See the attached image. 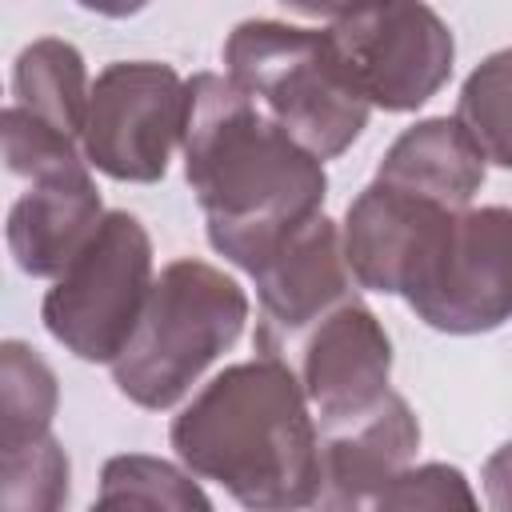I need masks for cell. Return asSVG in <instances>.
<instances>
[{
	"mask_svg": "<svg viewBox=\"0 0 512 512\" xmlns=\"http://www.w3.org/2000/svg\"><path fill=\"white\" fill-rule=\"evenodd\" d=\"M180 148L212 248L248 276L320 216L328 192L324 164L220 72H196L188 80Z\"/></svg>",
	"mask_w": 512,
	"mask_h": 512,
	"instance_id": "1",
	"label": "cell"
},
{
	"mask_svg": "<svg viewBox=\"0 0 512 512\" xmlns=\"http://www.w3.org/2000/svg\"><path fill=\"white\" fill-rule=\"evenodd\" d=\"M188 472L216 480L248 512H300L316 500L320 428L284 360H244L212 376L172 420Z\"/></svg>",
	"mask_w": 512,
	"mask_h": 512,
	"instance_id": "2",
	"label": "cell"
},
{
	"mask_svg": "<svg viewBox=\"0 0 512 512\" xmlns=\"http://www.w3.org/2000/svg\"><path fill=\"white\" fill-rule=\"evenodd\" d=\"M224 76L320 164L352 148L372 112L324 28L244 20L224 40Z\"/></svg>",
	"mask_w": 512,
	"mask_h": 512,
	"instance_id": "3",
	"label": "cell"
},
{
	"mask_svg": "<svg viewBox=\"0 0 512 512\" xmlns=\"http://www.w3.org/2000/svg\"><path fill=\"white\" fill-rule=\"evenodd\" d=\"M248 320L244 288L204 260H172L112 364L116 388L140 408H172L204 368L236 344Z\"/></svg>",
	"mask_w": 512,
	"mask_h": 512,
	"instance_id": "4",
	"label": "cell"
},
{
	"mask_svg": "<svg viewBox=\"0 0 512 512\" xmlns=\"http://www.w3.org/2000/svg\"><path fill=\"white\" fill-rule=\"evenodd\" d=\"M152 240L128 212H108L92 240L52 280L44 328L88 364H116L152 296Z\"/></svg>",
	"mask_w": 512,
	"mask_h": 512,
	"instance_id": "5",
	"label": "cell"
},
{
	"mask_svg": "<svg viewBox=\"0 0 512 512\" xmlns=\"http://www.w3.org/2000/svg\"><path fill=\"white\" fill-rule=\"evenodd\" d=\"M400 296L448 336H476L512 320V208L448 212Z\"/></svg>",
	"mask_w": 512,
	"mask_h": 512,
	"instance_id": "6",
	"label": "cell"
},
{
	"mask_svg": "<svg viewBox=\"0 0 512 512\" xmlns=\"http://www.w3.org/2000/svg\"><path fill=\"white\" fill-rule=\"evenodd\" d=\"M316 16L372 108L412 112L452 76L456 40L428 4H356Z\"/></svg>",
	"mask_w": 512,
	"mask_h": 512,
	"instance_id": "7",
	"label": "cell"
},
{
	"mask_svg": "<svg viewBox=\"0 0 512 512\" xmlns=\"http://www.w3.org/2000/svg\"><path fill=\"white\" fill-rule=\"evenodd\" d=\"M188 128V80L156 60H116L92 80L84 160L112 180L152 184Z\"/></svg>",
	"mask_w": 512,
	"mask_h": 512,
	"instance_id": "8",
	"label": "cell"
},
{
	"mask_svg": "<svg viewBox=\"0 0 512 512\" xmlns=\"http://www.w3.org/2000/svg\"><path fill=\"white\" fill-rule=\"evenodd\" d=\"M260 324L256 348L268 360L292 364L296 348L308 340L316 324H324L336 308L356 300V280L344 260L340 228L320 212L300 232H292L256 272Z\"/></svg>",
	"mask_w": 512,
	"mask_h": 512,
	"instance_id": "9",
	"label": "cell"
},
{
	"mask_svg": "<svg viewBox=\"0 0 512 512\" xmlns=\"http://www.w3.org/2000/svg\"><path fill=\"white\" fill-rule=\"evenodd\" d=\"M288 368L308 396L316 428L324 432L372 412L392 392V340L384 324L360 300H352L308 332Z\"/></svg>",
	"mask_w": 512,
	"mask_h": 512,
	"instance_id": "10",
	"label": "cell"
},
{
	"mask_svg": "<svg viewBox=\"0 0 512 512\" xmlns=\"http://www.w3.org/2000/svg\"><path fill=\"white\" fill-rule=\"evenodd\" d=\"M416 444L420 424L396 392H388L372 412L324 428L312 512H376L384 488L412 464Z\"/></svg>",
	"mask_w": 512,
	"mask_h": 512,
	"instance_id": "11",
	"label": "cell"
},
{
	"mask_svg": "<svg viewBox=\"0 0 512 512\" xmlns=\"http://www.w3.org/2000/svg\"><path fill=\"white\" fill-rule=\"evenodd\" d=\"M452 208H440L432 200H420L412 192L388 188L372 180L344 216V260L360 288L400 296L416 260L424 256L436 224Z\"/></svg>",
	"mask_w": 512,
	"mask_h": 512,
	"instance_id": "12",
	"label": "cell"
},
{
	"mask_svg": "<svg viewBox=\"0 0 512 512\" xmlns=\"http://www.w3.org/2000/svg\"><path fill=\"white\" fill-rule=\"evenodd\" d=\"M104 216L88 164L32 176L8 208V252L20 272L56 280Z\"/></svg>",
	"mask_w": 512,
	"mask_h": 512,
	"instance_id": "13",
	"label": "cell"
},
{
	"mask_svg": "<svg viewBox=\"0 0 512 512\" xmlns=\"http://www.w3.org/2000/svg\"><path fill=\"white\" fill-rule=\"evenodd\" d=\"M484 156L472 136L456 124V116H432L404 128L384 152L376 180L420 200H432L452 212H468L472 196L484 184Z\"/></svg>",
	"mask_w": 512,
	"mask_h": 512,
	"instance_id": "14",
	"label": "cell"
},
{
	"mask_svg": "<svg viewBox=\"0 0 512 512\" xmlns=\"http://www.w3.org/2000/svg\"><path fill=\"white\" fill-rule=\"evenodd\" d=\"M88 72L80 52L68 40L44 36L32 40L12 68V108L24 116L56 128L68 140H84V120H88Z\"/></svg>",
	"mask_w": 512,
	"mask_h": 512,
	"instance_id": "15",
	"label": "cell"
},
{
	"mask_svg": "<svg viewBox=\"0 0 512 512\" xmlns=\"http://www.w3.org/2000/svg\"><path fill=\"white\" fill-rule=\"evenodd\" d=\"M88 512H212V500L172 460L124 452L100 468V492Z\"/></svg>",
	"mask_w": 512,
	"mask_h": 512,
	"instance_id": "16",
	"label": "cell"
},
{
	"mask_svg": "<svg viewBox=\"0 0 512 512\" xmlns=\"http://www.w3.org/2000/svg\"><path fill=\"white\" fill-rule=\"evenodd\" d=\"M56 372L44 356L20 340L0 348V444L44 436L56 416Z\"/></svg>",
	"mask_w": 512,
	"mask_h": 512,
	"instance_id": "17",
	"label": "cell"
},
{
	"mask_svg": "<svg viewBox=\"0 0 512 512\" xmlns=\"http://www.w3.org/2000/svg\"><path fill=\"white\" fill-rule=\"evenodd\" d=\"M456 124L472 136L484 160L512 168V48L492 52L460 88Z\"/></svg>",
	"mask_w": 512,
	"mask_h": 512,
	"instance_id": "18",
	"label": "cell"
},
{
	"mask_svg": "<svg viewBox=\"0 0 512 512\" xmlns=\"http://www.w3.org/2000/svg\"><path fill=\"white\" fill-rule=\"evenodd\" d=\"M68 456L52 432L0 444V512H64Z\"/></svg>",
	"mask_w": 512,
	"mask_h": 512,
	"instance_id": "19",
	"label": "cell"
},
{
	"mask_svg": "<svg viewBox=\"0 0 512 512\" xmlns=\"http://www.w3.org/2000/svg\"><path fill=\"white\" fill-rule=\"evenodd\" d=\"M376 512H480L472 484L452 464H408L380 496Z\"/></svg>",
	"mask_w": 512,
	"mask_h": 512,
	"instance_id": "20",
	"label": "cell"
},
{
	"mask_svg": "<svg viewBox=\"0 0 512 512\" xmlns=\"http://www.w3.org/2000/svg\"><path fill=\"white\" fill-rule=\"evenodd\" d=\"M484 496H488V512H512V440L500 444L488 460H484Z\"/></svg>",
	"mask_w": 512,
	"mask_h": 512,
	"instance_id": "21",
	"label": "cell"
}]
</instances>
